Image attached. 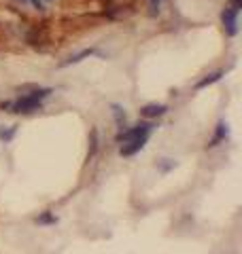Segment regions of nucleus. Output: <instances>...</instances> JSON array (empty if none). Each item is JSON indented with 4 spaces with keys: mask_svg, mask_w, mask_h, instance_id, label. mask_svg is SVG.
I'll return each instance as SVG.
<instances>
[{
    "mask_svg": "<svg viewBox=\"0 0 242 254\" xmlns=\"http://www.w3.org/2000/svg\"><path fill=\"white\" fill-rule=\"evenodd\" d=\"M230 6L234 11H238L240 13V9H242V0H230Z\"/></svg>",
    "mask_w": 242,
    "mask_h": 254,
    "instance_id": "nucleus-15",
    "label": "nucleus"
},
{
    "mask_svg": "<svg viewBox=\"0 0 242 254\" xmlns=\"http://www.w3.org/2000/svg\"><path fill=\"white\" fill-rule=\"evenodd\" d=\"M96 53V49H83V51H79V53H75V55H70V58H66V60H62L58 66L60 68H66V66H73V64H79V62H83V60H87V58H91V55Z\"/></svg>",
    "mask_w": 242,
    "mask_h": 254,
    "instance_id": "nucleus-7",
    "label": "nucleus"
},
{
    "mask_svg": "<svg viewBox=\"0 0 242 254\" xmlns=\"http://www.w3.org/2000/svg\"><path fill=\"white\" fill-rule=\"evenodd\" d=\"M43 102L36 100V98H30V95H21L19 100L11 102V113H17V115H30L34 110H41Z\"/></svg>",
    "mask_w": 242,
    "mask_h": 254,
    "instance_id": "nucleus-2",
    "label": "nucleus"
},
{
    "mask_svg": "<svg viewBox=\"0 0 242 254\" xmlns=\"http://www.w3.org/2000/svg\"><path fill=\"white\" fill-rule=\"evenodd\" d=\"M111 110H113V119L119 129H126L128 127V115H126V108L119 106V104H111Z\"/></svg>",
    "mask_w": 242,
    "mask_h": 254,
    "instance_id": "nucleus-8",
    "label": "nucleus"
},
{
    "mask_svg": "<svg viewBox=\"0 0 242 254\" xmlns=\"http://www.w3.org/2000/svg\"><path fill=\"white\" fill-rule=\"evenodd\" d=\"M98 153V129L96 127H91L89 129V148H87V161L93 159Z\"/></svg>",
    "mask_w": 242,
    "mask_h": 254,
    "instance_id": "nucleus-10",
    "label": "nucleus"
},
{
    "mask_svg": "<svg viewBox=\"0 0 242 254\" xmlns=\"http://www.w3.org/2000/svg\"><path fill=\"white\" fill-rule=\"evenodd\" d=\"M161 2H163V0H149V11H147V13H149V17H155V15L160 13Z\"/></svg>",
    "mask_w": 242,
    "mask_h": 254,
    "instance_id": "nucleus-13",
    "label": "nucleus"
},
{
    "mask_svg": "<svg viewBox=\"0 0 242 254\" xmlns=\"http://www.w3.org/2000/svg\"><path fill=\"white\" fill-rule=\"evenodd\" d=\"M47 2H51V0H47Z\"/></svg>",
    "mask_w": 242,
    "mask_h": 254,
    "instance_id": "nucleus-18",
    "label": "nucleus"
},
{
    "mask_svg": "<svg viewBox=\"0 0 242 254\" xmlns=\"http://www.w3.org/2000/svg\"><path fill=\"white\" fill-rule=\"evenodd\" d=\"M155 129V125L151 121H140L138 125L134 127H126V129H121L117 133V142L119 144H126L130 140H138V138H149V133Z\"/></svg>",
    "mask_w": 242,
    "mask_h": 254,
    "instance_id": "nucleus-1",
    "label": "nucleus"
},
{
    "mask_svg": "<svg viewBox=\"0 0 242 254\" xmlns=\"http://www.w3.org/2000/svg\"><path fill=\"white\" fill-rule=\"evenodd\" d=\"M36 222H38V225H56L58 216H56V214H51V212H43V214H38Z\"/></svg>",
    "mask_w": 242,
    "mask_h": 254,
    "instance_id": "nucleus-12",
    "label": "nucleus"
},
{
    "mask_svg": "<svg viewBox=\"0 0 242 254\" xmlns=\"http://www.w3.org/2000/svg\"><path fill=\"white\" fill-rule=\"evenodd\" d=\"M0 110H6V113H11V102H0Z\"/></svg>",
    "mask_w": 242,
    "mask_h": 254,
    "instance_id": "nucleus-17",
    "label": "nucleus"
},
{
    "mask_svg": "<svg viewBox=\"0 0 242 254\" xmlns=\"http://www.w3.org/2000/svg\"><path fill=\"white\" fill-rule=\"evenodd\" d=\"M15 133H17V125H0V142H11L15 138Z\"/></svg>",
    "mask_w": 242,
    "mask_h": 254,
    "instance_id": "nucleus-11",
    "label": "nucleus"
},
{
    "mask_svg": "<svg viewBox=\"0 0 242 254\" xmlns=\"http://www.w3.org/2000/svg\"><path fill=\"white\" fill-rule=\"evenodd\" d=\"M168 113V106L166 104H145L143 108H140V117H145V119H149V121H153V119H158V117H163Z\"/></svg>",
    "mask_w": 242,
    "mask_h": 254,
    "instance_id": "nucleus-4",
    "label": "nucleus"
},
{
    "mask_svg": "<svg viewBox=\"0 0 242 254\" xmlns=\"http://www.w3.org/2000/svg\"><path fill=\"white\" fill-rule=\"evenodd\" d=\"M147 140H149V138H138V140H130V142H126V144L119 148V155H121V157H132V155H136L138 150H143V148H145Z\"/></svg>",
    "mask_w": 242,
    "mask_h": 254,
    "instance_id": "nucleus-5",
    "label": "nucleus"
},
{
    "mask_svg": "<svg viewBox=\"0 0 242 254\" xmlns=\"http://www.w3.org/2000/svg\"><path fill=\"white\" fill-rule=\"evenodd\" d=\"M221 21H223V30L228 36H236L238 34V11H234L232 6L221 11Z\"/></svg>",
    "mask_w": 242,
    "mask_h": 254,
    "instance_id": "nucleus-3",
    "label": "nucleus"
},
{
    "mask_svg": "<svg viewBox=\"0 0 242 254\" xmlns=\"http://www.w3.org/2000/svg\"><path fill=\"white\" fill-rule=\"evenodd\" d=\"M19 2H23V0H19Z\"/></svg>",
    "mask_w": 242,
    "mask_h": 254,
    "instance_id": "nucleus-19",
    "label": "nucleus"
},
{
    "mask_svg": "<svg viewBox=\"0 0 242 254\" xmlns=\"http://www.w3.org/2000/svg\"><path fill=\"white\" fill-rule=\"evenodd\" d=\"M30 2H32V6L36 11H43L45 9V4H43V0H30Z\"/></svg>",
    "mask_w": 242,
    "mask_h": 254,
    "instance_id": "nucleus-16",
    "label": "nucleus"
},
{
    "mask_svg": "<svg viewBox=\"0 0 242 254\" xmlns=\"http://www.w3.org/2000/svg\"><path fill=\"white\" fill-rule=\"evenodd\" d=\"M225 74V70H217V72H210V74H206L202 81L196 85V89H204V87H208V85H213V83H217L219 78Z\"/></svg>",
    "mask_w": 242,
    "mask_h": 254,
    "instance_id": "nucleus-9",
    "label": "nucleus"
},
{
    "mask_svg": "<svg viewBox=\"0 0 242 254\" xmlns=\"http://www.w3.org/2000/svg\"><path fill=\"white\" fill-rule=\"evenodd\" d=\"M172 168H174L172 159H161V161H160V170L161 172H168V170H172Z\"/></svg>",
    "mask_w": 242,
    "mask_h": 254,
    "instance_id": "nucleus-14",
    "label": "nucleus"
},
{
    "mask_svg": "<svg viewBox=\"0 0 242 254\" xmlns=\"http://www.w3.org/2000/svg\"><path fill=\"white\" fill-rule=\"evenodd\" d=\"M228 136H230V127H228V123H225V121H219V123H217V127H215V136L210 138V142L206 144V148H213V146L219 144V142H225V140H228Z\"/></svg>",
    "mask_w": 242,
    "mask_h": 254,
    "instance_id": "nucleus-6",
    "label": "nucleus"
}]
</instances>
